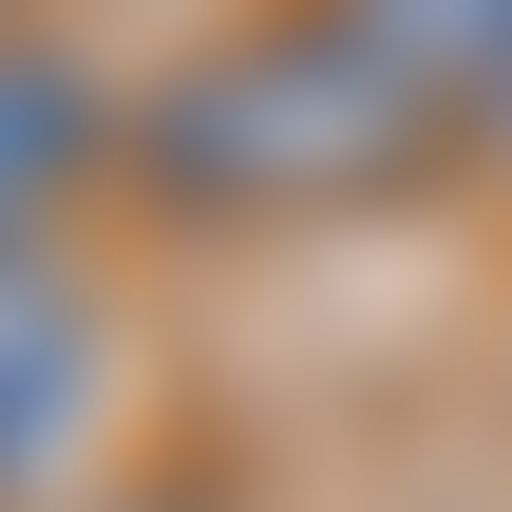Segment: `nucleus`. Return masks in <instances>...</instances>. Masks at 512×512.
<instances>
[{
    "label": "nucleus",
    "instance_id": "1",
    "mask_svg": "<svg viewBox=\"0 0 512 512\" xmlns=\"http://www.w3.org/2000/svg\"><path fill=\"white\" fill-rule=\"evenodd\" d=\"M437 133H456V114L304 0V19L209 38L190 76H152L133 133H114V171H133L171 228H304V209H361V190L437 171Z\"/></svg>",
    "mask_w": 512,
    "mask_h": 512
},
{
    "label": "nucleus",
    "instance_id": "6",
    "mask_svg": "<svg viewBox=\"0 0 512 512\" xmlns=\"http://www.w3.org/2000/svg\"><path fill=\"white\" fill-rule=\"evenodd\" d=\"M114 512H209V494H114Z\"/></svg>",
    "mask_w": 512,
    "mask_h": 512
},
{
    "label": "nucleus",
    "instance_id": "3",
    "mask_svg": "<svg viewBox=\"0 0 512 512\" xmlns=\"http://www.w3.org/2000/svg\"><path fill=\"white\" fill-rule=\"evenodd\" d=\"M114 133H133V114H114V95H95L76 57L0 38V247H38V228H57V190H76V171H95Z\"/></svg>",
    "mask_w": 512,
    "mask_h": 512
},
{
    "label": "nucleus",
    "instance_id": "5",
    "mask_svg": "<svg viewBox=\"0 0 512 512\" xmlns=\"http://www.w3.org/2000/svg\"><path fill=\"white\" fill-rule=\"evenodd\" d=\"M475 133H494V152H512V76H494V95H475Z\"/></svg>",
    "mask_w": 512,
    "mask_h": 512
},
{
    "label": "nucleus",
    "instance_id": "4",
    "mask_svg": "<svg viewBox=\"0 0 512 512\" xmlns=\"http://www.w3.org/2000/svg\"><path fill=\"white\" fill-rule=\"evenodd\" d=\"M323 19H342L361 57H399V76H418L456 133H475V95L512 76V0H323Z\"/></svg>",
    "mask_w": 512,
    "mask_h": 512
},
{
    "label": "nucleus",
    "instance_id": "2",
    "mask_svg": "<svg viewBox=\"0 0 512 512\" xmlns=\"http://www.w3.org/2000/svg\"><path fill=\"white\" fill-rule=\"evenodd\" d=\"M95 380H114L95 285H76L57 247H0V494H38V475L95 437Z\"/></svg>",
    "mask_w": 512,
    "mask_h": 512
}]
</instances>
